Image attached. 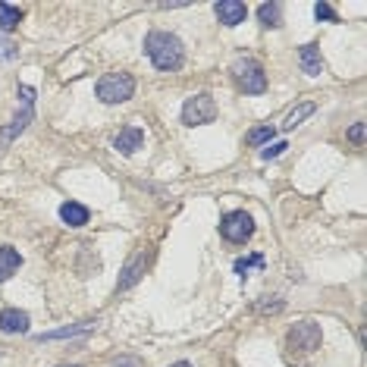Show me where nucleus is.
Wrapping results in <instances>:
<instances>
[{"instance_id": "nucleus-16", "label": "nucleus", "mask_w": 367, "mask_h": 367, "mask_svg": "<svg viewBox=\"0 0 367 367\" xmlns=\"http://www.w3.org/2000/svg\"><path fill=\"white\" fill-rule=\"evenodd\" d=\"M98 324V320H85V324H78V326H63V330H50V333H41V342H50V339H70V336H82V333H88L92 326Z\"/></svg>"}, {"instance_id": "nucleus-4", "label": "nucleus", "mask_w": 367, "mask_h": 367, "mask_svg": "<svg viewBox=\"0 0 367 367\" xmlns=\"http://www.w3.org/2000/svg\"><path fill=\"white\" fill-rule=\"evenodd\" d=\"M233 76H235V82H239V88L245 94H264V92H267V76H264V66L258 63V60H251V56L235 60V63H233Z\"/></svg>"}, {"instance_id": "nucleus-22", "label": "nucleus", "mask_w": 367, "mask_h": 367, "mask_svg": "<svg viewBox=\"0 0 367 367\" xmlns=\"http://www.w3.org/2000/svg\"><path fill=\"white\" fill-rule=\"evenodd\" d=\"M16 56H19V48H16L13 41H3V38H0V63H10Z\"/></svg>"}, {"instance_id": "nucleus-6", "label": "nucleus", "mask_w": 367, "mask_h": 367, "mask_svg": "<svg viewBox=\"0 0 367 367\" xmlns=\"http://www.w3.org/2000/svg\"><path fill=\"white\" fill-rule=\"evenodd\" d=\"M220 235H223L226 242H233V245H245V242L254 235L251 213H245V211L226 213V217L220 220Z\"/></svg>"}, {"instance_id": "nucleus-2", "label": "nucleus", "mask_w": 367, "mask_h": 367, "mask_svg": "<svg viewBox=\"0 0 367 367\" xmlns=\"http://www.w3.org/2000/svg\"><path fill=\"white\" fill-rule=\"evenodd\" d=\"M94 94L101 104H123L135 94V78L129 72H107V76H101Z\"/></svg>"}, {"instance_id": "nucleus-26", "label": "nucleus", "mask_w": 367, "mask_h": 367, "mask_svg": "<svg viewBox=\"0 0 367 367\" xmlns=\"http://www.w3.org/2000/svg\"><path fill=\"white\" fill-rule=\"evenodd\" d=\"M19 98H22V104H35V88H28V85H19Z\"/></svg>"}, {"instance_id": "nucleus-1", "label": "nucleus", "mask_w": 367, "mask_h": 367, "mask_svg": "<svg viewBox=\"0 0 367 367\" xmlns=\"http://www.w3.org/2000/svg\"><path fill=\"white\" fill-rule=\"evenodd\" d=\"M145 54L151 56V63L160 72H176L185 60V48L176 35L169 32H148L145 38Z\"/></svg>"}, {"instance_id": "nucleus-8", "label": "nucleus", "mask_w": 367, "mask_h": 367, "mask_svg": "<svg viewBox=\"0 0 367 367\" xmlns=\"http://www.w3.org/2000/svg\"><path fill=\"white\" fill-rule=\"evenodd\" d=\"M32 120H35V110H32V104H22V110L13 116V123H10L7 129H0V154L7 151V145L16 138V135L25 132L28 123H32Z\"/></svg>"}, {"instance_id": "nucleus-13", "label": "nucleus", "mask_w": 367, "mask_h": 367, "mask_svg": "<svg viewBox=\"0 0 367 367\" xmlns=\"http://www.w3.org/2000/svg\"><path fill=\"white\" fill-rule=\"evenodd\" d=\"M88 207L78 205V201H66V205H60V220H63L66 226H72V229H78V226L88 223Z\"/></svg>"}, {"instance_id": "nucleus-14", "label": "nucleus", "mask_w": 367, "mask_h": 367, "mask_svg": "<svg viewBox=\"0 0 367 367\" xmlns=\"http://www.w3.org/2000/svg\"><path fill=\"white\" fill-rule=\"evenodd\" d=\"M22 267V258L13 245H0V282H7Z\"/></svg>"}, {"instance_id": "nucleus-28", "label": "nucleus", "mask_w": 367, "mask_h": 367, "mask_svg": "<svg viewBox=\"0 0 367 367\" xmlns=\"http://www.w3.org/2000/svg\"><path fill=\"white\" fill-rule=\"evenodd\" d=\"M169 367H191L189 361H179V364H169Z\"/></svg>"}, {"instance_id": "nucleus-24", "label": "nucleus", "mask_w": 367, "mask_h": 367, "mask_svg": "<svg viewBox=\"0 0 367 367\" xmlns=\"http://www.w3.org/2000/svg\"><path fill=\"white\" fill-rule=\"evenodd\" d=\"M346 135H348V141H352V145H364V123H355Z\"/></svg>"}, {"instance_id": "nucleus-9", "label": "nucleus", "mask_w": 367, "mask_h": 367, "mask_svg": "<svg viewBox=\"0 0 367 367\" xmlns=\"http://www.w3.org/2000/svg\"><path fill=\"white\" fill-rule=\"evenodd\" d=\"M141 145H145V132H141L138 126H123L120 132H116V138H113V148L120 151L123 157H132Z\"/></svg>"}, {"instance_id": "nucleus-30", "label": "nucleus", "mask_w": 367, "mask_h": 367, "mask_svg": "<svg viewBox=\"0 0 367 367\" xmlns=\"http://www.w3.org/2000/svg\"><path fill=\"white\" fill-rule=\"evenodd\" d=\"M302 367H311V364H302Z\"/></svg>"}, {"instance_id": "nucleus-17", "label": "nucleus", "mask_w": 367, "mask_h": 367, "mask_svg": "<svg viewBox=\"0 0 367 367\" xmlns=\"http://www.w3.org/2000/svg\"><path fill=\"white\" fill-rule=\"evenodd\" d=\"M19 22H22V10L0 0V28H3V32H13V28H19Z\"/></svg>"}, {"instance_id": "nucleus-10", "label": "nucleus", "mask_w": 367, "mask_h": 367, "mask_svg": "<svg viewBox=\"0 0 367 367\" xmlns=\"http://www.w3.org/2000/svg\"><path fill=\"white\" fill-rule=\"evenodd\" d=\"M148 261H151V254H145V251H138V254H135L132 261L126 264V270H123L120 282H116V292H126V289H132L135 282L141 280V273H145V267H148Z\"/></svg>"}, {"instance_id": "nucleus-23", "label": "nucleus", "mask_w": 367, "mask_h": 367, "mask_svg": "<svg viewBox=\"0 0 367 367\" xmlns=\"http://www.w3.org/2000/svg\"><path fill=\"white\" fill-rule=\"evenodd\" d=\"M286 148H289L286 141H273V145H267V148L261 151V157H264V160H273V157H280Z\"/></svg>"}, {"instance_id": "nucleus-19", "label": "nucleus", "mask_w": 367, "mask_h": 367, "mask_svg": "<svg viewBox=\"0 0 367 367\" xmlns=\"http://www.w3.org/2000/svg\"><path fill=\"white\" fill-rule=\"evenodd\" d=\"M317 110V107L311 104V101H304V104H298L295 110L289 113V116H286V123H282V129H295V126H302V120H308L311 113Z\"/></svg>"}, {"instance_id": "nucleus-11", "label": "nucleus", "mask_w": 367, "mask_h": 367, "mask_svg": "<svg viewBox=\"0 0 367 367\" xmlns=\"http://www.w3.org/2000/svg\"><path fill=\"white\" fill-rule=\"evenodd\" d=\"M0 333H28V314L19 308H3L0 311Z\"/></svg>"}, {"instance_id": "nucleus-27", "label": "nucleus", "mask_w": 367, "mask_h": 367, "mask_svg": "<svg viewBox=\"0 0 367 367\" xmlns=\"http://www.w3.org/2000/svg\"><path fill=\"white\" fill-rule=\"evenodd\" d=\"M113 367H138V361H135V358H120V361H113Z\"/></svg>"}, {"instance_id": "nucleus-21", "label": "nucleus", "mask_w": 367, "mask_h": 367, "mask_svg": "<svg viewBox=\"0 0 367 367\" xmlns=\"http://www.w3.org/2000/svg\"><path fill=\"white\" fill-rule=\"evenodd\" d=\"M314 19L317 22H339V13L330 7V3H317V7H314Z\"/></svg>"}, {"instance_id": "nucleus-3", "label": "nucleus", "mask_w": 367, "mask_h": 367, "mask_svg": "<svg viewBox=\"0 0 367 367\" xmlns=\"http://www.w3.org/2000/svg\"><path fill=\"white\" fill-rule=\"evenodd\" d=\"M320 342H324V333H320V324H314V320H298V324L286 333V348H289L292 355L317 352Z\"/></svg>"}, {"instance_id": "nucleus-25", "label": "nucleus", "mask_w": 367, "mask_h": 367, "mask_svg": "<svg viewBox=\"0 0 367 367\" xmlns=\"http://www.w3.org/2000/svg\"><path fill=\"white\" fill-rule=\"evenodd\" d=\"M282 308H286V304H282L280 298H273V302H258V311H264V314H267V311L270 314H280Z\"/></svg>"}, {"instance_id": "nucleus-15", "label": "nucleus", "mask_w": 367, "mask_h": 367, "mask_svg": "<svg viewBox=\"0 0 367 367\" xmlns=\"http://www.w3.org/2000/svg\"><path fill=\"white\" fill-rule=\"evenodd\" d=\"M258 19L264 28H280L282 25V3H261L258 7Z\"/></svg>"}, {"instance_id": "nucleus-20", "label": "nucleus", "mask_w": 367, "mask_h": 367, "mask_svg": "<svg viewBox=\"0 0 367 367\" xmlns=\"http://www.w3.org/2000/svg\"><path fill=\"white\" fill-rule=\"evenodd\" d=\"M264 267V254H251V258H239L235 261V273L245 280L248 276V270H261Z\"/></svg>"}, {"instance_id": "nucleus-29", "label": "nucleus", "mask_w": 367, "mask_h": 367, "mask_svg": "<svg viewBox=\"0 0 367 367\" xmlns=\"http://www.w3.org/2000/svg\"><path fill=\"white\" fill-rule=\"evenodd\" d=\"M63 367H78V364H63Z\"/></svg>"}, {"instance_id": "nucleus-5", "label": "nucleus", "mask_w": 367, "mask_h": 367, "mask_svg": "<svg viewBox=\"0 0 367 367\" xmlns=\"http://www.w3.org/2000/svg\"><path fill=\"white\" fill-rule=\"evenodd\" d=\"M217 120V101L207 92L191 94L182 104V123L185 126H207V123Z\"/></svg>"}, {"instance_id": "nucleus-18", "label": "nucleus", "mask_w": 367, "mask_h": 367, "mask_svg": "<svg viewBox=\"0 0 367 367\" xmlns=\"http://www.w3.org/2000/svg\"><path fill=\"white\" fill-rule=\"evenodd\" d=\"M273 138H276V129H273V126H254L251 132L245 135V141L251 145V148H261V145H270Z\"/></svg>"}, {"instance_id": "nucleus-12", "label": "nucleus", "mask_w": 367, "mask_h": 367, "mask_svg": "<svg viewBox=\"0 0 367 367\" xmlns=\"http://www.w3.org/2000/svg\"><path fill=\"white\" fill-rule=\"evenodd\" d=\"M298 63H302V70L308 72V76H320V72H324V56H320L317 44H304V48L298 50Z\"/></svg>"}, {"instance_id": "nucleus-7", "label": "nucleus", "mask_w": 367, "mask_h": 367, "mask_svg": "<svg viewBox=\"0 0 367 367\" xmlns=\"http://www.w3.org/2000/svg\"><path fill=\"white\" fill-rule=\"evenodd\" d=\"M213 13H217V19L223 22L226 28H235V25L245 22L248 7L242 3V0H220V3H213Z\"/></svg>"}]
</instances>
